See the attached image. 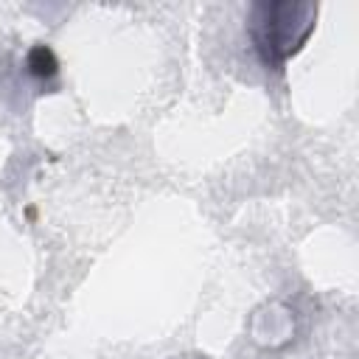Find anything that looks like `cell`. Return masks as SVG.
Returning a JSON list of instances; mask_svg holds the SVG:
<instances>
[{"instance_id": "7a4b0ae2", "label": "cell", "mask_w": 359, "mask_h": 359, "mask_svg": "<svg viewBox=\"0 0 359 359\" xmlns=\"http://www.w3.org/2000/svg\"><path fill=\"white\" fill-rule=\"evenodd\" d=\"M25 65H28V73L36 79H50L59 73V59L48 45H34L25 56Z\"/></svg>"}, {"instance_id": "3957f363", "label": "cell", "mask_w": 359, "mask_h": 359, "mask_svg": "<svg viewBox=\"0 0 359 359\" xmlns=\"http://www.w3.org/2000/svg\"><path fill=\"white\" fill-rule=\"evenodd\" d=\"M191 359H205V356H191Z\"/></svg>"}, {"instance_id": "6da1fadb", "label": "cell", "mask_w": 359, "mask_h": 359, "mask_svg": "<svg viewBox=\"0 0 359 359\" xmlns=\"http://www.w3.org/2000/svg\"><path fill=\"white\" fill-rule=\"evenodd\" d=\"M317 25V3L309 0H261L250 8V39L266 70H280L303 50Z\"/></svg>"}]
</instances>
